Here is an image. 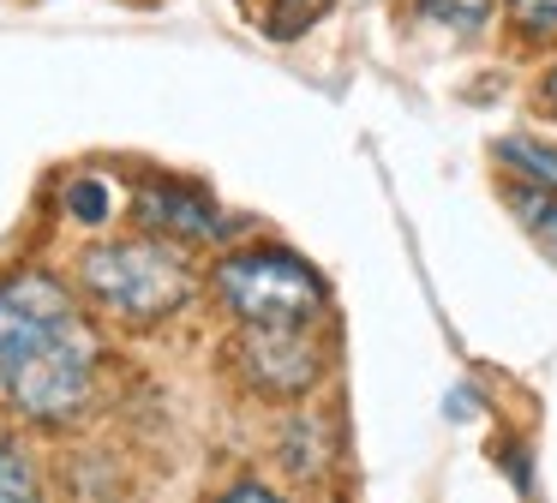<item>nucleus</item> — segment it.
<instances>
[{"instance_id": "obj_1", "label": "nucleus", "mask_w": 557, "mask_h": 503, "mask_svg": "<svg viewBox=\"0 0 557 503\" xmlns=\"http://www.w3.org/2000/svg\"><path fill=\"white\" fill-rule=\"evenodd\" d=\"M97 330L54 275L0 282V407L37 426H66L97 395Z\"/></svg>"}, {"instance_id": "obj_2", "label": "nucleus", "mask_w": 557, "mask_h": 503, "mask_svg": "<svg viewBox=\"0 0 557 503\" xmlns=\"http://www.w3.org/2000/svg\"><path fill=\"white\" fill-rule=\"evenodd\" d=\"M193 263L157 234L138 240H102L78 258V287L97 311H109L126 330H150V323L174 318L193 299Z\"/></svg>"}, {"instance_id": "obj_3", "label": "nucleus", "mask_w": 557, "mask_h": 503, "mask_svg": "<svg viewBox=\"0 0 557 503\" xmlns=\"http://www.w3.org/2000/svg\"><path fill=\"white\" fill-rule=\"evenodd\" d=\"M216 294L240 318V330H318L324 323V282L294 252L252 246L216 263Z\"/></svg>"}, {"instance_id": "obj_4", "label": "nucleus", "mask_w": 557, "mask_h": 503, "mask_svg": "<svg viewBox=\"0 0 557 503\" xmlns=\"http://www.w3.org/2000/svg\"><path fill=\"white\" fill-rule=\"evenodd\" d=\"M240 366L276 402H294L324 371V335L318 330H240Z\"/></svg>"}, {"instance_id": "obj_5", "label": "nucleus", "mask_w": 557, "mask_h": 503, "mask_svg": "<svg viewBox=\"0 0 557 503\" xmlns=\"http://www.w3.org/2000/svg\"><path fill=\"white\" fill-rule=\"evenodd\" d=\"M133 210H138V228L157 234V240H169V246H205V240L228 234V222H222L216 204H210L205 192H193V186H174V180L138 186Z\"/></svg>"}, {"instance_id": "obj_6", "label": "nucleus", "mask_w": 557, "mask_h": 503, "mask_svg": "<svg viewBox=\"0 0 557 503\" xmlns=\"http://www.w3.org/2000/svg\"><path fill=\"white\" fill-rule=\"evenodd\" d=\"M509 210H516V216H521V228H528V234L557 258V192L516 180V186H509Z\"/></svg>"}, {"instance_id": "obj_7", "label": "nucleus", "mask_w": 557, "mask_h": 503, "mask_svg": "<svg viewBox=\"0 0 557 503\" xmlns=\"http://www.w3.org/2000/svg\"><path fill=\"white\" fill-rule=\"evenodd\" d=\"M497 162L516 168L528 186L557 192V150H552V144H540V138H504V144H497Z\"/></svg>"}, {"instance_id": "obj_8", "label": "nucleus", "mask_w": 557, "mask_h": 503, "mask_svg": "<svg viewBox=\"0 0 557 503\" xmlns=\"http://www.w3.org/2000/svg\"><path fill=\"white\" fill-rule=\"evenodd\" d=\"M0 503H42L37 467H30V455L7 431H0Z\"/></svg>"}, {"instance_id": "obj_9", "label": "nucleus", "mask_w": 557, "mask_h": 503, "mask_svg": "<svg viewBox=\"0 0 557 503\" xmlns=\"http://www.w3.org/2000/svg\"><path fill=\"white\" fill-rule=\"evenodd\" d=\"M497 0H413V12H420L425 24H444V30H461L473 36L485 19H492Z\"/></svg>"}, {"instance_id": "obj_10", "label": "nucleus", "mask_w": 557, "mask_h": 503, "mask_svg": "<svg viewBox=\"0 0 557 503\" xmlns=\"http://www.w3.org/2000/svg\"><path fill=\"white\" fill-rule=\"evenodd\" d=\"M66 216H73V222H85V228H97V222H109L114 216V192L102 186V180H73V186H66Z\"/></svg>"}, {"instance_id": "obj_11", "label": "nucleus", "mask_w": 557, "mask_h": 503, "mask_svg": "<svg viewBox=\"0 0 557 503\" xmlns=\"http://www.w3.org/2000/svg\"><path fill=\"white\" fill-rule=\"evenodd\" d=\"M509 19L528 42H557V0H509Z\"/></svg>"}, {"instance_id": "obj_12", "label": "nucleus", "mask_w": 557, "mask_h": 503, "mask_svg": "<svg viewBox=\"0 0 557 503\" xmlns=\"http://www.w3.org/2000/svg\"><path fill=\"white\" fill-rule=\"evenodd\" d=\"M216 503H288V498H276L270 486H258V479H240L234 491H222Z\"/></svg>"}, {"instance_id": "obj_13", "label": "nucleus", "mask_w": 557, "mask_h": 503, "mask_svg": "<svg viewBox=\"0 0 557 503\" xmlns=\"http://www.w3.org/2000/svg\"><path fill=\"white\" fill-rule=\"evenodd\" d=\"M540 102H545V114H557V66L540 78Z\"/></svg>"}]
</instances>
